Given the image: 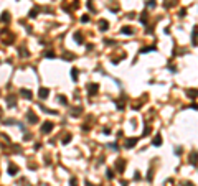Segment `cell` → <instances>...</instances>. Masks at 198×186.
<instances>
[{"label": "cell", "instance_id": "cell-1", "mask_svg": "<svg viewBox=\"0 0 198 186\" xmlns=\"http://www.w3.org/2000/svg\"><path fill=\"white\" fill-rule=\"evenodd\" d=\"M28 122L30 124H37L38 122V117L33 114V112H28Z\"/></svg>", "mask_w": 198, "mask_h": 186}, {"label": "cell", "instance_id": "cell-2", "mask_svg": "<svg viewBox=\"0 0 198 186\" xmlns=\"http://www.w3.org/2000/svg\"><path fill=\"white\" fill-rule=\"evenodd\" d=\"M40 97H41V99H45V97H48V94H50V91H48V89H45V87H41V89H40Z\"/></svg>", "mask_w": 198, "mask_h": 186}, {"label": "cell", "instance_id": "cell-3", "mask_svg": "<svg viewBox=\"0 0 198 186\" xmlns=\"http://www.w3.org/2000/svg\"><path fill=\"white\" fill-rule=\"evenodd\" d=\"M135 142H137V138H129L125 142V147L127 148H132V145H135Z\"/></svg>", "mask_w": 198, "mask_h": 186}, {"label": "cell", "instance_id": "cell-4", "mask_svg": "<svg viewBox=\"0 0 198 186\" xmlns=\"http://www.w3.org/2000/svg\"><path fill=\"white\" fill-rule=\"evenodd\" d=\"M51 129H53V124H50V122H48V124H45V125H43V132H50V130H51Z\"/></svg>", "mask_w": 198, "mask_h": 186}, {"label": "cell", "instance_id": "cell-5", "mask_svg": "<svg viewBox=\"0 0 198 186\" xmlns=\"http://www.w3.org/2000/svg\"><path fill=\"white\" fill-rule=\"evenodd\" d=\"M160 143H162V137H160V135H157V137L154 138V145H155V147H159Z\"/></svg>", "mask_w": 198, "mask_h": 186}, {"label": "cell", "instance_id": "cell-6", "mask_svg": "<svg viewBox=\"0 0 198 186\" xmlns=\"http://www.w3.org/2000/svg\"><path fill=\"white\" fill-rule=\"evenodd\" d=\"M22 94H23V97L31 99V92H30V91H27V89H22Z\"/></svg>", "mask_w": 198, "mask_h": 186}, {"label": "cell", "instance_id": "cell-7", "mask_svg": "<svg viewBox=\"0 0 198 186\" xmlns=\"http://www.w3.org/2000/svg\"><path fill=\"white\" fill-rule=\"evenodd\" d=\"M107 27H109V25H107V21H106V20H101V30H103V31H106V30H107Z\"/></svg>", "mask_w": 198, "mask_h": 186}, {"label": "cell", "instance_id": "cell-8", "mask_svg": "<svg viewBox=\"0 0 198 186\" xmlns=\"http://www.w3.org/2000/svg\"><path fill=\"white\" fill-rule=\"evenodd\" d=\"M188 96H190V97H193V99H195V97L198 96V91H197V89H193V91L190 89V91H188Z\"/></svg>", "mask_w": 198, "mask_h": 186}, {"label": "cell", "instance_id": "cell-9", "mask_svg": "<svg viewBox=\"0 0 198 186\" xmlns=\"http://www.w3.org/2000/svg\"><path fill=\"white\" fill-rule=\"evenodd\" d=\"M89 89H91V96H94V92L97 91V86H94V84H93V86H89Z\"/></svg>", "mask_w": 198, "mask_h": 186}, {"label": "cell", "instance_id": "cell-10", "mask_svg": "<svg viewBox=\"0 0 198 186\" xmlns=\"http://www.w3.org/2000/svg\"><path fill=\"white\" fill-rule=\"evenodd\" d=\"M8 104L12 105V107L15 105V97H13V96H10V97H8Z\"/></svg>", "mask_w": 198, "mask_h": 186}, {"label": "cell", "instance_id": "cell-11", "mask_svg": "<svg viewBox=\"0 0 198 186\" xmlns=\"http://www.w3.org/2000/svg\"><path fill=\"white\" fill-rule=\"evenodd\" d=\"M122 33H127V35H132V30L129 27H125V28H122Z\"/></svg>", "mask_w": 198, "mask_h": 186}, {"label": "cell", "instance_id": "cell-12", "mask_svg": "<svg viewBox=\"0 0 198 186\" xmlns=\"http://www.w3.org/2000/svg\"><path fill=\"white\" fill-rule=\"evenodd\" d=\"M8 13H7V12H5V13H3V17H2V21H8Z\"/></svg>", "mask_w": 198, "mask_h": 186}, {"label": "cell", "instance_id": "cell-13", "mask_svg": "<svg viewBox=\"0 0 198 186\" xmlns=\"http://www.w3.org/2000/svg\"><path fill=\"white\" fill-rule=\"evenodd\" d=\"M17 173V168L15 166H10V175H15Z\"/></svg>", "mask_w": 198, "mask_h": 186}, {"label": "cell", "instance_id": "cell-14", "mask_svg": "<svg viewBox=\"0 0 198 186\" xmlns=\"http://www.w3.org/2000/svg\"><path fill=\"white\" fill-rule=\"evenodd\" d=\"M147 5H149V7H155V0H149Z\"/></svg>", "mask_w": 198, "mask_h": 186}, {"label": "cell", "instance_id": "cell-15", "mask_svg": "<svg viewBox=\"0 0 198 186\" xmlns=\"http://www.w3.org/2000/svg\"><path fill=\"white\" fill-rule=\"evenodd\" d=\"M71 76H73V79L76 81V77H78V71H71Z\"/></svg>", "mask_w": 198, "mask_h": 186}, {"label": "cell", "instance_id": "cell-16", "mask_svg": "<svg viewBox=\"0 0 198 186\" xmlns=\"http://www.w3.org/2000/svg\"><path fill=\"white\" fill-rule=\"evenodd\" d=\"M58 101H59V102H61V104H66V99H65V97H63V96H61V97H58Z\"/></svg>", "mask_w": 198, "mask_h": 186}, {"label": "cell", "instance_id": "cell-17", "mask_svg": "<svg viewBox=\"0 0 198 186\" xmlns=\"http://www.w3.org/2000/svg\"><path fill=\"white\" fill-rule=\"evenodd\" d=\"M30 17H31V18L37 17V10H31V12H30Z\"/></svg>", "mask_w": 198, "mask_h": 186}, {"label": "cell", "instance_id": "cell-18", "mask_svg": "<svg viewBox=\"0 0 198 186\" xmlns=\"http://www.w3.org/2000/svg\"><path fill=\"white\" fill-rule=\"evenodd\" d=\"M45 56H48V58H53V56H55V55H53L51 51H48V53H45Z\"/></svg>", "mask_w": 198, "mask_h": 186}, {"label": "cell", "instance_id": "cell-19", "mask_svg": "<svg viewBox=\"0 0 198 186\" xmlns=\"http://www.w3.org/2000/svg\"><path fill=\"white\" fill-rule=\"evenodd\" d=\"M114 175H112V171H111V170H107V178H112Z\"/></svg>", "mask_w": 198, "mask_h": 186}, {"label": "cell", "instance_id": "cell-20", "mask_svg": "<svg viewBox=\"0 0 198 186\" xmlns=\"http://www.w3.org/2000/svg\"><path fill=\"white\" fill-rule=\"evenodd\" d=\"M69 138H71V137H69V135H66V137H65V140H63V142H65V143H68V142H69Z\"/></svg>", "mask_w": 198, "mask_h": 186}, {"label": "cell", "instance_id": "cell-21", "mask_svg": "<svg viewBox=\"0 0 198 186\" xmlns=\"http://www.w3.org/2000/svg\"><path fill=\"white\" fill-rule=\"evenodd\" d=\"M71 186H76V179H71Z\"/></svg>", "mask_w": 198, "mask_h": 186}, {"label": "cell", "instance_id": "cell-22", "mask_svg": "<svg viewBox=\"0 0 198 186\" xmlns=\"http://www.w3.org/2000/svg\"><path fill=\"white\" fill-rule=\"evenodd\" d=\"M0 115H2V109H0Z\"/></svg>", "mask_w": 198, "mask_h": 186}]
</instances>
